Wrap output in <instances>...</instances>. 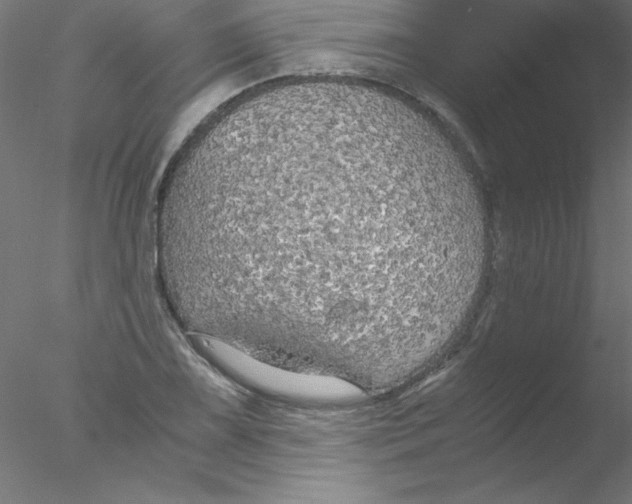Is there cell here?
<instances>
[{"label":"cell","instance_id":"obj_1","mask_svg":"<svg viewBox=\"0 0 632 504\" xmlns=\"http://www.w3.org/2000/svg\"><path fill=\"white\" fill-rule=\"evenodd\" d=\"M449 258L424 157L329 116L269 126L240 147L186 273L195 301L235 333L339 359L394 341Z\"/></svg>","mask_w":632,"mask_h":504}]
</instances>
